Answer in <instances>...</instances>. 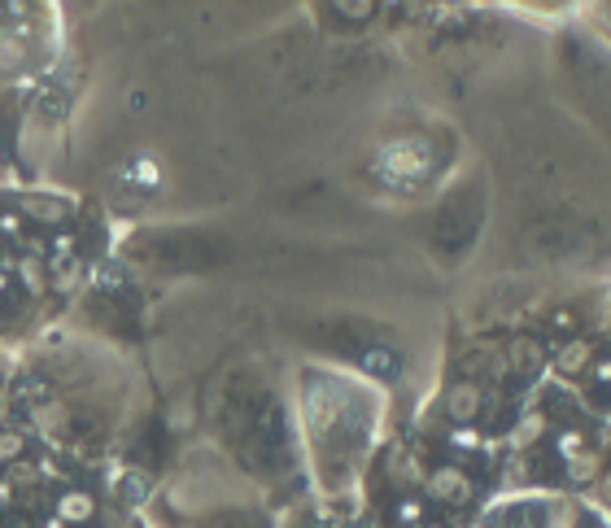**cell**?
<instances>
[{"mask_svg":"<svg viewBox=\"0 0 611 528\" xmlns=\"http://www.w3.org/2000/svg\"><path fill=\"white\" fill-rule=\"evenodd\" d=\"M590 380L598 384V389H607V384H611V363H607V358H594V363H590Z\"/></svg>","mask_w":611,"mask_h":528,"instance_id":"cell-22","label":"cell"},{"mask_svg":"<svg viewBox=\"0 0 611 528\" xmlns=\"http://www.w3.org/2000/svg\"><path fill=\"white\" fill-rule=\"evenodd\" d=\"M385 472H389V480H393V485H424V463H419L415 459V454L411 450H406L402 446V441H398V446H389V454H385Z\"/></svg>","mask_w":611,"mask_h":528,"instance_id":"cell-5","label":"cell"},{"mask_svg":"<svg viewBox=\"0 0 611 528\" xmlns=\"http://www.w3.org/2000/svg\"><path fill=\"white\" fill-rule=\"evenodd\" d=\"M424 502H419V498H402L398 502V524H406V528H415V524H424Z\"/></svg>","mask_w":611,"mask_h":528,"instance_id":"cell-18","label":"cell"},{"mask_svg":"<svg viewBox=\"0 0 611 528\" xmlns=\"http://www.w3.org/2000/svg\"><path fill=\"white\" fill-rule=\"evenodd\" d=\"M542 432H546V415L542 411H533V415H524L520 419V424H515V432H511V441H515V446H533V441L537 437H542Z\"/></svg>","mask_w":611,"mask_h":528,"instance_id":"cell-11","label":"cell"},{"mask_svg":"<svg viewBox=\"0 0 611 528\" xmlns=\"http://www.w3.org/2000/svg\"><path fill=\"white\" fill-rule=\"evenodd\" d=\"M559 454H563V459H581V454H585V432H577V428H568V432H563V437H559Z\"/></svg>","mask_w":611,"mask_h":528,"instance_id":"cell-17","label":"cell"},{"mask_svg":"<svg viewBox=\"0 0 611 528\" xmlns=\"http://www.w3.org/2000/svg\"><path fill=\"white\" fill-rule=\"evenodd\" d=\"M594 363V345L585 341V336H568V341L555 350V367L563 371V376H585Z\"/></svg>","mask_w":611,"mask_h":528,"instance_id":"cell-6","label":"cell"},{"mask_svg":"<svg viewBox=\"0 0 611 528\" xmlns=\"http://www.w3.org/2000/svg\"><path fill=\"white\" fill-rule=\"evenodd\" d=\"M14 210L22 214V223H35V227H44V232H62V227L70 223V206H66V201L44 197V192H27V197H18Z\"/></svg>","mask_w":611,"mask_h":528,"instance_id":"cell-1","label":"cell"},{"mask_svg":"<svg viewBox=\"0 0 611 528\" xmlns=\"http://www.w3.org/2000/svg\"><path fill=\"white\" fill-rule=\"evenodd\" d=\"M70 424V411H66V402L62 398H44L40 406H31V428L35 432H62Z\"/></svg>","mask_w":611,"mask_h":528,"instance_id":"cell-7","label":"cell"},{"mask_svg":"<svg viewBox=\"0 0 611 528\" xmlns=\"http://www.w3.org/2000/svg\"><path fill=\"white\" fill-rule=\"evenodd\" d=\"M44 528H66L62 520H44Z\"/></svg>","mask_w":611,"mask_h":528,"instance_id":"cell-25","label":"cell"},{"mask_svg":"<svg viewBox=\"0 0 611 528\" xmlns=\"http://www.w3.org/2000/svg\"><path fill=\"white\" fill-rule=\"evenodd\" d=\"M594 472H598V454H581V459L568 463V476L572 480H590Z\"/></svg>","mask_w":611,"mask_h":528,"instance_id":"cell-19","label":"cell"},{"mask_svg":"<svg viewBox=\"0 0 611 528\" xmlns=\"http://www.w3.org/2000/svg\"><path fill=\"white\" fill-rule=\"evenodd\" d=\"M511 358H515V367L520 371H537L542 367V341H533V336H515Z\"/></svg>","mask_w":611,"mask_h":528,"instance_id":"cell-8","label":"cell"},{"mask_svg":"<svg viewBox=\"0 0 611 528\" xmlns=\"http://www.w3.org/2000/svg\"><path fill=\"white\" fill-rule=\"evenodd\" d=\"M441 406H446V415H450L459 428H472V419H481L485 389H481L476 380H454L450 389H446V398H441Z\"/></svg>","mask_w":611,"mask_h":528,"instance_id":"cell-2","label":"cell"},{"mask_svg":"<svg viewBox=\"0 0 611 528\" xmlns=\"http://www.w3.org/2000/svg\"><path fill=\"white\" fill-rule=\"evenodd\" d=\"M149 489H153V480L140 472V467H131V472L123 476V502H127V507H140V502H149Z\"/></svg>","mask_w":611,"mask_h":528,"instance_id":"cell-9","label":"cell"},{"mask_svg":"<svg viewBox=\"0 0 611 528\" xmlns=\"http://www.w3.org/2000/svg\"><path fill=\"white\" fill-rule=\"evenodd\" d=\"M450 446H459V450H481V437H476L472 428H454V432H450Z\"/></svg>","mask_w":611,"mask_h":528,"instance_id":"cell-20","label":"cell"},{"mask_svg":"<svg viewBox=\"0 0 611 528\" xmlns=\"http://www.w3.org/2000/svg\"><path fill=\"white\" fill-rule=\"evenodd\" d=\"M5 411H9V389L0 384V415H5Z\"/></svg>","mask_w":611,"mask_h":528,"instance_id":"cell-23","label":"cell"},{"mask_svg":"<svg viewBox=\"0 0 611 528\" xmlns=\"http://www.w3.org/2000/svg\"><path fill=\"white\" fill-rule=\"evenodd\" d=\"M5 293H9V275L0 271V297H5Z\"/></svg>","mask_w":611,"mask_h":528,"instance_id":"cell-24","label":"cell"},{"mask_svg":"<svg viewBox=\"0 0 611 528\" xmlns=\"http://www.w3.org/2000/svg\"><path fill=\"white\" fill-rule=\"evenodd\" d=\"M424 489L433 502H467L472 498V480H467L463 467H437V472H428Z\"/></svg>","mask_w":611,"mask_h":528,"instance_id":"cell-3","label":"cell"},{"mask_svg":"<svg viewBox=\"0 0 611 528\" xmlns=\"http://www.w3.org/2000/svg\"><path fill=\"white\" fill-rule=\"evenodd\" d=\"M337 14H341L345 22H367L371 14H376V5H371V0H341Z\"/></svg>","mask_w":611,"mask_h":528,"instance_id":"cell-16","label":"cell"},{"mask_svg":"<svg viewBox=\"0 0 611 528\" xmlns=\"http://www.w3.org/2000/svg\"><path fill=\"white\" fill-rule=\"evenodd\" d=\"M53 520H62L66 528L92 524L97 520V494H88V489H62L53 502Z\"/></svg>","mask_w":611,"mask_h":528,"instance_id":"cell-4","label":"cell"},{"mask_svg":"<svg viewBox=\"0 0 611 528\" xmlns=\"http://www.w3.org/2000/svg\"><path fill=\"white\" fill-rule=\"evenodd\" d=\"M27 454V432L22 428H0V463H18Z\"/></svg>","mask_w":611,"mask_h":528,"instance_id":"cell-10","label":"cell"},{"mask_svg":"<svg viewBox=\"0 0 611 528\" xmlns=\"http://www.w3.org/2000/svg\"><path fill=\"white\" fill-rule=\"evenodd\" d=\"M415 528H446V524H415Z\"/></svg>","mask_w":611,"mask_h":528,"instance_id":"cell-26","label":"cell"},{"mask_svg":"<svg viewBox=\"0 0 611 528\" xmlns=\"http://www.w3.org/2000/svg\"><path fill=\"white\" fill-rule=\"evenodd\" d=\"M363 363H367V371H376V376H398V358H393L389 350H367L363 354Z\"/></svg>","mask_w":611,"mask_h":528,"instance_id":"cell-15","label":"cell"},{"mask_svg":"<svg viewBox=\"0 0 611 528\" xmlns=\"http://www.w3.org/2000/svg\"><path fill=\"white\" fill-rule=\"evenodd\" d=\"M18 62H22V44H9V40H0V70L18 66Z\"/></svg>","mask_w":611,"mask_h":528,"instance_id":"cell-21","label":"cell"},{"mask_svg":"<svg viewBox=\"0 0 611 528\" xmlns=\"http://www.w3.org/2000/svg\"><path fill=\"white\" fill-rule=\"evenodd\" d=\"M44 398H53V393H49V380H44V376H31V380H22V384H18V402L40 406Z\"/></svg>","mask_w":611,"mask_h":528,"instance_id":"cell-14","label":"cell"},{"mask_svg":"<svg viewBox=\"0 0 611 528\" xmlns=\"http://www.w3.org/2000/svg\"><path fill=\"white\" fill-rule=\"evenodd\" d=\"M18 271H22V284H27L35 297H40L44 288H49V275H44V258H22Z\"/></svg>","mask_w":611,"mask_h":528,"instance_id":"cell-12","label":"cell"},{"mask_svg":"<svg viewBox=\"0 0 611 528\" xmlns=\"http://www.w3.org/2000/svg\"><path fill=\"white\" fill-rule=\"evenodd\" d=\"M0 236L14 240V245H27V223H22L18 210H0Z\"/></svg>","mask_w":611,"mask_h":528,"instance_id":"cell-13","label":"cell"}]
</instances>
